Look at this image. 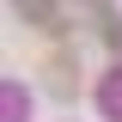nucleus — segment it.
<instances>
[{"mask_svg": "<svg viewBox=\"0 0 122 122\" xmlns=\"http://www.w3.org/2000/svg\"><path fill=\"white\" fill-rule=\"evenodd\" d=\"M49 92H55V98H73V61H67V55H55V61H49Z\"/></svg>", "mask_w": 122, "mask_h": 122, "instance_id": "f257e3e1", "label": "nucleus"}]
</instances>
